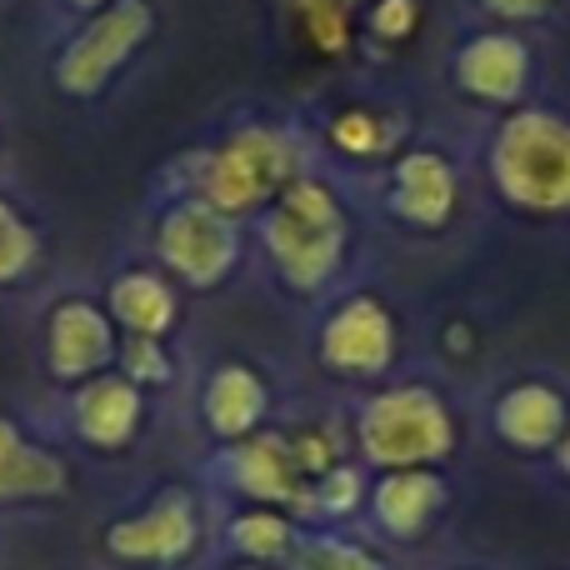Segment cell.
I'll list each match as a JSON object with an SVG mask.
<instances>
[{"label": "cell", "mask_w": 570, "mask_h": 570, "mask_svg": "<svg viewBox=\"0 0 570 570\" xmlns=\"http://www.w3.org/2000/svg\"><path fill=\"white\" fill-rule=\"evenodd\" d=\"M495 431L505 435L521 451H546V445L561 441L566 431V401L551 391V385H515V391L501 395L495 405Z\"/></svg>", "instance_id": "13"}, {"label": "cell", "mask_w": 570, "mask_h": 570, "mask_svg": "<svg viewBox=\"0 0 570 570\" xmlns=\"http://www.w3.org/2000/svg\"><path fill=\"white\" fill-rule=\"evenodd\" d=\"M365 20H371V36L405 40V36H415V26H421V0H375Z\"/></svg>", "instance_id": "24"}, {"label": "cell", "mask_w": 570, "mask_h": 570, "mask_svg": "<svg viewBox=\"0 0 570 570\" xmlns=\"http://www.w3.org/2000/svg\"><path fill=\"white\" fill-rule=\"evenodd\" d=\"M491 176L511 206L531 216L570 210V120L556 110H521L495 130Z\"/></svg>", "instance_id": "1"}, {"label": "cell", "mask_w": 570, "mask_h": 570, "mask_svg": "<svg viewBox=\"0 0 570 570\" xmlns=\"http://www.w3.org/2000/svg\"><path fill=\"white\" fill-rule=\"evenodd\" d=\"M391 210L405 226H421V230L445 226L455 210V170L445 166V156H435V150H411V156L395 160Z\"/></svg>", "instance_id": "8"}, {"label": "cell", "mask_w": 570, "mask_h": 570, "mask_svg": "<svg viewBox=\"0 0 570 570\" xmlns=\"http://www.w3.org/2000/svg\"><path fill=\"white\" fill-rule=\"evenodd\" d=\"M110 315L126 325L130 335H166L176 325V291L150 271H126L110 285Z\"/></svg>", "instance_id": "16"}, {"label": "cell", "mask_w": 570, "mask_h": 570, "mask_svg": "<svg viewBox=\"0 0 570 570\" xmlns=\"http://www.w3.org/2000/svg\"><path fill=\"white\" fill-rule=\"evenodd\" d=\"M291 10L321 56H341L351 46V0H291Z\"/></svg>", "instance_id": "19"}, {"label": "cell", "mask_w": 570, "mask_h": 570, "mask_svg": "<svg viewBox=\"0 0 570 570\" xmlns=\"http://www.w3.org/2000/svg\"><path fill=\"white\" fill-rule=\"evenodd\" d=\"M391 351H395V325H391V315H385V305L371 301V295L345 301L321 331V361L345 375L385 371Z\"/></svg>", "instance_id": "7"}, {"label": "cell", "mask_w": 570, "mask_h": 570, "mask_svg": "<svg viewBox=\"0 0 570 570\" xmlns=\"http://www.w3.org/2000/svg\"><path fill=\"white\" fill-rule=\"evenodd\" d=\"M150 26H156V16H150L146 0H116V6H106L66 46V56H60V66H56L60 90L66 96H100L110 86V76L146 46Z\"/></svg>", "instance_id": "5"}, {"label": "cell", "mask_w": 570, "mask_h": 570, "mask_svg": "<svg viewBox=\"0 0 570 570\" xmlns=\"http://www.w3.org/2000/svg\"><path fill=\"white\" fill-rule=\"evenodd\" d=\"M36 256H40L36 230L26 226V216H20L10 200H0V285L26 276V271L36 266Z\"/></svg>", "instance_id": "20"}, {"label": "cell", "mask_w": 570, "mask_h": 570, "mask_svg": "<svg viewBox=\"0 0 570 570\" xmlns=\"http://www.w3.org/2000/svg\"><path fill=\"white\" fill-rule=\"evenodd\" d=\"M355 495H361V475H355V471H331V475H325V485H321L325 511H351Z\"/></svg>", "instance_id": "26"}, {"label": "cell", "mask_w": 570, "mask_h": 570, "mask_svg": "<svg viewBox=\"0 0 570 570\" xmlns=\"http://www.w3.org/2000/svg\"><path fill=\"white\" fill-rule=\"evenodd\" d=\"M236 481L246 485V495H261V501H295L291 445H285L281 435H261V441L240 445L236 451Z\"/></svg>", "instance_id": "18"}, {"label": "cell", "mask_w": 570, "mask_h": 570, "mask_svg": "<svg viewBox=\"0 0 570 570\" xmlns=\"http://www.w3.org/2000/svg\"><path fill=\"white\" fill-rule=\"evenodd\" d=\"M66 491V465L36 451L10 421H0V501H30V495Z\"/></svg>", "instance_id": "14"}, {"label": "cell", "mask_w": 570, "mask_h": 570, "mask_svg": "<svg viewBox=\"0 0 570 570\" xmlns=\"http://www.w3.org/2000/svg\"><path fill=\"white\" fill-rule=\"evenodd\" d=\"M76 425L90 445L116 451L140 425V391L126 375H96V381H86V391L76 395Z\"/></svg>", "instance_id": "12"}, {"label": "cell", "mask_w": 570, "mask_h": 570, "mask_svg": "<svg viewBox=\"0 0 570 570\" xmlns=\"http://www.w3.org/2000/svg\"><path fill=\"white\" fill-rule=\"evenodd\" d=\"M455 80L471 90L475 100L491 106H511L531 80V50L521 36H475L471 46L455 56Z\"/></svg>", "instance_id": "9"}, {"label": "cell", "mask_w": 570, "mask_h": 570, "mask_svg": "<svg viewBox=\"0 0 570 570\" xmlns=\"http://www.w3.org/2000/svg\"><path fill=\"white\" fill-rule=\"evenodd\" d=\"M110 355H116V335H110V321L96 305H56V315H50V371L66 375V381H80V375H96Z\"/></svg>", "instance_id": "10"}, {"label": "cell", "mask_w": 570, "mask_h": 570, "mask_svg": "<svg viewBox=\"0 0 570 570\" xmlns=\"http://www.w3.org/2000/svg\"><path fill=\"white\" fill-rule=\"evenodd\" d=\"M451 445L455 425L425 385H401V391L375 395L361 415L365 461L391 465V471H421L425 461H441Z\"/></svg>", "instance_id": "4"}, {"label": "cell", "mask_w": 570, "mask_h": 570, "mask_svg": "<svg viewBox=\"0 0 570 570\" xmlns=\"http://www.w3.org/2000/svg\"><path fill=\"white\" fill-rule=\"evenodd\" d=\"M190 541H196V521H190V501L180 491L160 495L140 521L110 525V551L126 561H176Z\"/></svg>", "instance_id": "11"}, {"label": "cell", "mask_w": 570, "mask_h": 570, "mask_svg": "<svg viewBox=\"0 0 570 570\" xmlns=\"http://www.w3.org/2000/svg\"><path fill=\"white\" fill-rule=\"evenodd\" d=\"M295 180V146L281 130L246 126L216 150L196 160V200H206L220 216H246L261 210L271 196H281Z\"/></svg>", "instance_id": "3"}, {"label": "cell", "mask_w": 570, "mask_h": 570, "mask_svg": "<svg viewBox=\"0 0 570 570\" xmlns=\"http://www.w3.org/2000/svg\"><path fill=\"white\" fill-rule=\"evenodd\" d=\"M266 415V385L256 381V371L246 365H220L206 385V421L216 435L236 441V435H250L256 421Z\"/></svg>", "instance_id": "15"}, {"label": "cell", "mask_w": 570, "mask_h": 570, "mask_svg": "<svg viewBox=\"0 0 570 570\" xmlns=\"http://www.w3.org/2000/svg\"><path fill=\"white\" fill-rule=\"evenodd\" d=\"M266 250L276 261L281 281L295 291H315V285L331 281L345 256V216L335 206L331 186L295 176L266 216Z\"/></svg>", "instance_id": "2"}, {"label": "cell", "mask_w": 570, "mask_h": 570, "mask_svg": "<svg viewBox=\"0 0 570 570\" xmlns=\"http://www.w3.org/2000/svg\"><path fill=\"white\" fill-rule=\"evenodd\" d=\"M70 6H80V10H96V6H106V0H70Z\"/></svg>", "instance_id": "28"}, {"label": "cell", "mask_w": 570, "mask_h": 570, "mask_svg": "<svg viewBox=\"0 0 570 570\" xmlns=\"http://www.w3.org/2000/svg\"><path fill=\"white\" fill-rule=\"evenodd\" d=\"M230 531H236L240 551H250V556H281L291 546V531H285V521H276V515H240Z\"/></svg>", "instance_id": "23"}, {"label": "cell", "mask_w": 570, "mask_h": 570, "mask_svg": "<svg viewBox=\"0 0 570 570\" xmlns=\"http://www.w3.org/2000/svg\"><path fill=\"white\" fill-rule=\"evenodd\" d=\"M561 465L570 471V435H566V445H561Z\"/></svg>", "instance_id": "29"}, {"label": "cell", "mask_w": 570, "mask_h": 570, "mask_svg": "<svg viewBox=\"0 0 570 570\" xmlns=\"http://www.w3.org/2000/svg\"><path fill=\"white\" fill-rule=\"evenodd\" d=\"M120 365H126V381H170V361L156 345V335H126L120 345Z\"/></svg>", "instance_id": "22"}, {"label": "cell", "mask_w": 570, "mask_h": 570, "mask_svg": "<svg viewBox=\"0 0 570 570\" xmlns=\"http://www.w3.org/2000/svg\"><path fill=\"white\" fill-rule=\"evenodd\" d=\"M481 6H491L495 16H511V20H531V16H541V10H551V0H481Z\"/></svg>", "instance_id": "27"}, {"label": "cell", "mask_w": 570, "mask_h": 570, "mask_svg": "<svg viewBox=\"0 0 570 570\" xmlns=\"http://www.w3.org/2000/svg\"><path fill=\"white\" fill-rule=\"evenodd\" d=\"M156 250L166 261V271H176L180 281L220 285L230 276V266L240 261V236H236V220L210 210L206 200H180L160 220Z\"/></svg>", "instance_id": "6"}, {"label": "cell", "mask_w": 570, "mask_h": 570, "mask_svg": "<svg viewBox=\"0 0 570 570\" xmlns=\"http://www.w3.org/2000/svg\"><path fill=\"white\" fill-rule=\"evenodd\" d=\"M331 140L341 150H351V156H375V150L385 146V130L371 110H341L331 126Z\"/></svg>", "instance_id": "21"}, {"label": "cell", "mask_w": 570, "mask_h": 570, "mask_svg": "<svg viewBox=\"0 0 570 570\" xmlns=\"http://www.w3.org/2000/svg\"><path fill=\"white\" fill-rule=\"evenodd\" d=\"M441 501H445V485L425 471H395L375 485V515L395 535H421V525L441 511Z\"/></svg>", "instance_id": "17"}, {"label": "cell", "mask_w": 570, "mask_h": 570, "mask_svg": "<svg viewBox=\"0 0 570 570\" xmlns=\"http://www.w3.org/2000/svg\"><path fill=\"white\" fill-rule=\"evenodd\" d=\"M305 570H381V566L341 541H315L311 551H305Z\"/></svg>", "instance_id": "25"}]
</instances>
